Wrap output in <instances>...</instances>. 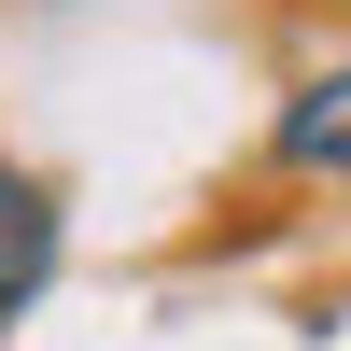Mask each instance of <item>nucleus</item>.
<instances>
[{"label": "nucleus", "instance_id": "nucleus-1", "mask_svg": "<svg viewBox=\"0 0 351 351\" xmlns=\"http://www.w3.org/2000/svg\"><path fill=\"white\" fill-rule=\"evenodd\" d=\"M43 281H56V197L28 183V169H0V324H14Z\"/></svg>", "mask_w": 351, "mask_h": 351}, {"label": "nucleus", "instance_id": "nucleus-2", "mask_svg": "<svg viewBox=\"0 0 351 351\" xmlns=\"http://www.w3.org/2000/svg\"><path fill=\"white\" fill-rule=\"evenodd\" d=\"M281 155L295 169H351V71H309L281 99Z\"/></svg>", "mask_w": 351, "mask_h": 351}]
</instances>
